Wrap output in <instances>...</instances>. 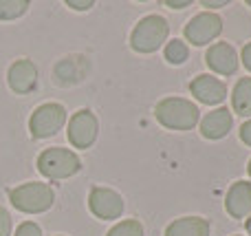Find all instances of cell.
Masks as SVG:
<instances>
[{"label": "cell", "mask_w": 251, "mask_h": 236, "mask_svg": "<svg viewBox=\"0 0 251 236\" xmlns=\"http://www.w3.org/2000/svg\"><path fill=\"white\" fill-rule=\"evenodd\" d=\"M205 62H207L209 69L221 75H234L238 71V53L227 42L212 44L207 49V53H205Z\"/></svg>", "instance_id": "obj_10"}, {"label": "cell", "mask_w": 251, "mask_h": 236, "mask_svg": "<svg viewBox=\"0 0 251 236\" xmlns=\"http://www.w3.org/2000/svg\"><path fill=\"white\" fill-rule=\"evenodd\" d=\"M66 4H69L71 9H75V11H86V9L93 7V0H82V2H77V0H69Z\"/></svg>", "instance_id": "obj_21"}, {"label": "cell", "mask_w": 251, "mask_h": 236, "mask_svg": "<svg viewBox=\"0 0 251 236\" xmlns=\"http://www.w3.org/2000/svg\"><path fill=\"white\" fill-rule=\"evenodd\" d=\"M53 190L47 184H25L18 188L9 190V201L13 203V208L26 214H40V212L49 210L53 206Z\"/></svg>", "instance_id": "obj_2"}, {"label": "cell", "mask_w": 251, "mask_h": 236, "mask_svg": "<svg viewBox=\"0 0 251 236\" xmlns=\"http://www.w3.org/2000/svg\"><path fill=\"white\" fill-rule=\"evenodd\" d=\"M168 7H172V9H185V7H190V0H168Z\"/></svg>", "instance_id": "obj_24"}, {"label": "cell", "mask_w": 251, "mask_h": 236, "mask_svg": "<svg viewBox=\"0 0 251 236\" xmlns=\"http://www.w3.org/2000/svg\"><path fill=\"white\" fill-rule=\"evenodd\" d=\"M245 228H247V232H249V236H251V216L247 219V223H245Z\"/></svg>", "instance_id": "obj_26"}, {"label": "cell", "mask_w": 251, "mask_h": 236, "mask_svg": "<svg viewBox=\"0 0 251 236\" xmlns=\"http://www.w3.org/2000/svg\"><path fill=\"white\" fill-rule=\"evenodd\" d=\"M16 236H42V230H40L35 223L26 221V223H22L20 228L16 230Z\"/></svg>", "instance_id": "obj_19"}, {"label": "cell", "mask_w": 251, "mask_h": 236, "mask_svg": "<svg viewBox=\"0 0 251 236\" xmlns=\"http://www.w3.org/2000/svg\"><path fill=\"white\" fill-rule=\"evenodd\" d=\"M11 234V214L4 208H0V236Z\"/></svg>", "instance_id": "obj_20"}, {"label": "cell", "mask_w": 251, "mask_h": 236, "mask_svg": "<svg viewBox=\"0 0 251 236\" xmlns=\"http://www.w3.org/2000/svg\"><path fill=\"white\" fill-rule=\"evenodd\" d=\"M168 33H170V26L165 18L146 16L134 26L132 35H130V44L139 53H154L168 40Z\"/></svg>", "instance_id": "obj_3"}, {"label": "cell", "mask_w": 251, "mask_h": 236, "mask_svg": "<svg viewBox=\"0 0 251 236\" xmlns=\"http://www.w3.org/2000/svg\"><path fill=\"white\" fill-rule=\"evenodd\" d=\"M234 126V117H231L229 108H216L212 113H207L201 122V135L207 139H223Z\"/></svg>", "instance_id": "obj_13"}, {"label": "cell", "mask_w": 251, "mask_h": 236, "mask_svg": "<svg viewBox=\"0 0 251 236\" xmlns=\"http://www.w3.org/2000/svg\"><path fill=\"white\" fill-rule=\"evenodd\" d=\"M97 132H100V124H97V117L88 108H82L79 113H75L73 119L69 122V141L75 148L93 146V141L97 139Z\"/></svg>", "instance_id": "obj_8"}, {"label": "cell", "mask_w": 251, "mask_h": 236, "mask_svg": "<svg viewBox=\"0 0 251 236\" xmlns=\"http://www.w3.org/2000/svg\"><path fill=\"white\" fill-rule=\"evenodd\" d=\"M231 106L238 115L251 117V78L238 79V84L234 86V95H231Z\"/></svg>", "instance_id": "obj_15"}, {"label": "cell", "mask_w": 251, "mask_h": 236, "mask_svg": "<svg viewBox=\"0 0 251 236\" xmlns=\"http://www.w3.org/2000/svg\"><path fill=\"white\" fill-rule=\"evenodd\" d=\"M165 236H209V223L203 216H183L168 225Z\"/></svg>", "instance_id": "obj_14"}, {"label": "cell", "mask_w": 251, "mask_h": 236, "mask_svg": "<svg viewBox=\"0 0 251 236\" xmlns=\"http://www.w3.org/2000/svg\"><path fill=\"white\" fill-rule=\"evenodd\" d=\"M154 115L161 126L172 128V131H190L199 124L201 110L194 102L183 100V97H165L156 104Z\"/></svg>", "instance_id": "obj_1"}, {"label": "cell", "mask_w": 251, "mask_h": 236, "mask_svg": "<svg viewBox=\"0 0 251 236\" xmlns=\"http://www.w3.org/2000/svg\"><path fill=\"white\" fill-rule=\"evenodd\" d=\"M240 60H243V64L251 71V42H247L243 47V51H240Z\"/></svg>", "instance_id": "obj_23"}, {"label": "cell", "mask_w": 251, "mask_h": 236, "mask_svg": "<svg viewBox=\"0 0 251 236\" xmlns=\"http://www.w3.org/2000/svg\"><path fill=\"white\" fill-rule=\"evenodd\" d=\"M247 4H249V7H251V0H249V2H247Z\"/></svg>", "instance_id": "obj_28"}, {"label": "cell", "mask_w": 251, "mask_h": 236, "mask_svg": "<svg viewBox=\"0 0 251 236\" xmlns=\"http://www.w3.org/2000/svg\"><path fill=\"white\" fill-rule=\"evenodd\" d=\"M240 139H243L247 146H251V119L240 126Z\"/></svg>", "instance_id": "obj_22"}, {"label": "cell", "mask_w": 251, "mask_h": 236, "mask_svg": "<svg viewBox=\"0 0 251 236\" xmlns=\"http://www.w3.org/2000/svg\"><path fill=\"white\" fill-rule=\"evenodd\" d=\"M225 210L234 219H245L251 214V184L249 181H238L229 188L225 197Z\"/></svg>", "instance_id": "obj_11"}, {"label": "cell", "mask_w": 251, "mask_h": 236, "mask_svg": "<svg viewBox=\"0 0 251 236\" xmlns=\"http://www.w3.org/2000/svg\"><path fill=\"white\" fill-rule=\"evenodd\" d=\"M64 124H66L64 106L49 102V104H42L33 110V115L29 119V131L35 139H47V137L57 135Z\"/></svg>", "instance_id": "obj_5"}, {"label": "cell", "mask_w": 251, "mask_h": 236, "mask_svg": "<svg viewBox=\"0 0 251 236\" xmlns=\"http://www.w3.org/2000/svg\"><path fill=\"white\" fill-rule=\"evenodd\" d=\"M221 31H223L221 16H216L212 11H203L185 25V40L196 44V47H203V44L216 40L221 35Z\"/></svg>", "instance_id": "obj_6"}, {"label": "cell", "mask_w": 251, "mask_h": 236, "mask_svg": "<svg viewBox=\"0 0 251 236\" xmlns=\"http://www.w3.org/2000/svg\"><path fill=\"white\" fill-rule=\"evenodd\" d=\"M190 57V49L183 40H170L168 47H165V60L170 64H183V62Z\"/></svg>", "instance_id": "obj_16"}, {"label": "cell", "mask_w": 251, "mask_h": 236, "mask_svg": "<svg viewBox=\"0 0 251 236\" xmlns=\"http://www.w3.org/2000/svg\"><path fill=\"white\" fill-rule=\"evenodd\" d=\"M29 9L26 0H0V20H13L20 18Z\"/></svg>", "instance_id": "obj_17"}, {"label": "cell", "mask_w": 251, "mask_h": 236, "mask_svg": "<svg viewBox=\"0 0 251 236\" xmlns=\"http://www.w3.org/2000/svg\"><path fill=\"white\" fill-rule=\"evenodd\" d=\"M247 172H249V177H251V159H249V166H247Z\"/></svg>", "instance_id": "obj_27"}, {"label": "cell", "mask_w": 251, "mask_h": 236, "mask_svg": "<svg viewBox=\"0 0 251 236\" xmlns=\"http://www.w3.org/2000/svg\"><path fill=\"white\" fill-rule=\"evenodd\" d=\"M79 168H82V161L77 155L69 148H60V146L47 148L38 157V170L47 179H66V177H73L75 172H79Z\"/></svg>", "instance_id": "obj_4"}, {"label": "cell", "mask_w": 251, "mask_h": 236, "mask_svg": "<svg viewBox=\"0 0 251 236\" xmlns=\"http://www.w3.org/2000/svg\"><path fill=\"white\" fill-rule=\"evenodd\" d=\"M205 7H212V9H216V7H225L227 4V0H221V2H207V0H205Z\"/></svg>", "instance_id": "obj_25"}, {"label": "cell", "mask_w": 251, "mask_h": 236, "mask_svg": "<svg viewBox=\"0 0 251 236\" xmlns=\"http://www.w3.org/2000/svg\"><path fill=\"white\" fill-rule=\"evenodd\" d=\"M106 236H143V225L134 219H128L117 223Z\"/></svg>", "instance_id": "obj_18"}, {"label": "cell", "mask_w": 251, "mask_h": 236, "mask_svg": "<svg viewBox=\"0 0 251 236\" xmlns=\"http://www.w3.org/2000/svg\"><path fill=\"white\" fill-rule=\"evenodd\" d=\"M190 91L199 102L209 104V106L223 104L227 97L225 82H221V79L214 78V75H199V78H194L190 84Z\"/></svg>", "instance_id": "obj_9"}, {"label": "cell", "mask_w": 251, "mask_h": 236, "mask_svg": "<svg viewBox=\"0 0 251 236\" xmlns=\"http://www.w3.org/2000/svg\"><path fill=\"white\" fill-rule=\"evenodd\" d=\"M88 208L97 219H119L124 212V199L122 194L110 188H93L88 194Z\"/></svg>", "instance_id": "obj_7"}, {"label": "cell", "mask_w": 251, "mask_h": 236, "mask_svg": "<svg viewBox=\"0 0 251 236\" xmlns=\"http://www.w3.org/2000/svg\"><path fill=\"white\" fill-rule=\"evenodd\" d=\"M9 86L16 93H29L38 82V69L31 60H16L9 66Z\"/></svg>", "instance_id": "obj_12"}]
</instances>
